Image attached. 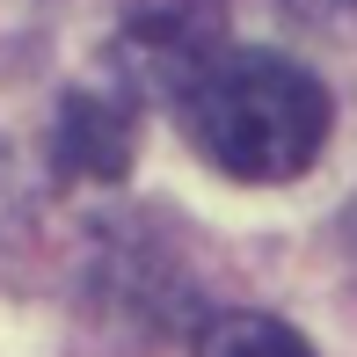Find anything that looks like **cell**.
Returning a JSON list of instances; mask_svg holds the SVG:
<instances>
[{
  "mask_svg": "<svg viewBox=\"0 0 357 357\" xmlns=\"http://www.w3.org/2000/svg\"><path fill=\"white\" fill-rule=\"evenodd\" d=\"M306 29H350L357 22V0H284Z\"/></svg>",
  "mask_w": 357,
  "mask_h": 357,
  "instance_id": "5b68a950",
  "label": "cell"
},
{
  "mask_svg": "<svg viewBox=\"0 0 357 357\" xmlns=\"http://www.w3.org/2000/svg\"><path fill=\"white\" fill-rule=\"evenodd\" d=\"M183 124L212 168L241 183H291L328 146V88L278 52H219L183 88Z\"/></svg>",
  "mask_w": 357,
  "mask_h": 357,
  "instance_id": "6da1fadb",
  "label": "cell"
},
{
  "mask_svg": "<svg viewBox=\"0 0 357 357\" xmlns=\"http://www.w3.org/2000/svg\"><path fill=\"white\" fill-rule=\"evenodd\" d=\"M197 357H314V350L299 328H284L270 314H219L197 328Z\"/></svg>",
  "mask_w": 357,
  "mask_h": 357,
  "instance_id": "277c9868",
  "label": "cell"
},
{
  "mask_svg": "<svg viewBox=\"0 0 357 357\" xmlns=\"http://www.w3.org/2000/svg\"><path fill=\"white\" fill-rule=\"evenodd\" d=\"M132 102L124 95H95V88H73L52 117V160L80 183H117L132 168Z\"/></svg>",
  "mask_w": 357,
  "mask_h": 357,
  "instance_id": "3957f363",
  "label": "cell"
},
{
  "mask_svg": "<svg viewBox=\"0 0 357 357\" xmlns=\"http://www.w3.org/2000/svg\"><path fill=\"white\" fill-rule=\"evenodd\" d=\"M219 8L226 0H132L124 8V66L146 88H168L183 102V88L226 52L219 44Z\"/></svg>",
  "mask_w": 357,
  "mask_h": 357,
  "instance_id": "7a4b0ae2",
  "label": "cell"
}]
</instances>
